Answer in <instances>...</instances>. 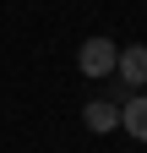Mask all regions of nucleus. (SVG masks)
Masks as SVG:
<instances>
[{"label": "nucleus", "instance_id": "obj_1", "mask_svg": "<svg viewBox=\"0 0 147 153\" xmlns=\"http://www.w3.org/2000/svg\"><path fill=\"white\" fill-rule=\"evenodd\" d=\"M115 60H120V44H115V38H82V49H76L82 76H115Z\"/></svg>", "mask_w": 147, "mask_h": 153}, {"label": "nucleus", "instance_id": "obj_2", "mask_svg": "<svg viewBox=\"0 0 147 153\" xmlns=\"http://www.w3.org/2000/svg\"><path fill=\"white\" fill-rule=\"evenodd\" d=\"M115 82H120V88H147V44H125V49H120Z\"/></svg>", "mask_w": 147, "mask_h": 153}, {"label": "nucleus", "instance_id": "obj_3", "mask_svg": "<svg viewBox=\"0 0 147 153\" xmlns=\"http://www.w3.org/2000/svg\"><path fill=\"white\" fill-rule=\"evenodd\" d=\"M82 126L93 131V137L115 131V126H120V104H115V99H93V104H82Z\"/></svg>", "mask_w": 147, "mask_h": 153}, {"label": "nucleus", "instance_id": "obj_4", "mask_svg": "<svg viewBox=\"0 0 147 153\" xmlns=\"http://www.w3.org/2000/svg\"><path fill=\"white\" fill-rule=\"evenodd\" d=\"M120 126H125V137L147 142V93H136V99L120 104Z\"/></svg>", "mask_w": 147, "mask_h": 153}]
</instances>
